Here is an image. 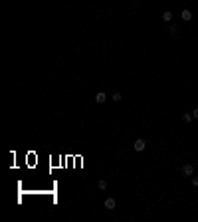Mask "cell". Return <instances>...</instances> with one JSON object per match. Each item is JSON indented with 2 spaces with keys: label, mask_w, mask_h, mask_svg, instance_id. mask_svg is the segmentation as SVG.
Instances as JSON below:
<instances>
[{
  "label": "cell",
  "mask_w": 198,
  "mask_h": 222,
  "mask_svg": "<svg viewBox=\"0 0 198 222\" xmlns=\"http://www.w3.org/2000/svg\"><path fill=\"white\" fill-rule=\"evenodd\" d=\"M192 119H194L192 117V113H184V115H182V121H184V123H190Z\"/></svg>",
  "instance_id": "6"
},
{
  "label": "cell",
  "mask_w": 198,
  "mask_h": 222,
  "mask_svg": "<svg viewBox=\"0 0 198 222\" xmlns=\"http://www.w3.org/2000/svg\"><path fill=\"white\" fill-rule=\"evenodd\" d=\"M180 18L184 20V22H188V20H192V12L190 10H182V12H180Z\"/></svg>",
  "instance_id": "5"
},
{
  "label": "cell",
  "mask_w": 198,
  "mask_h": 222,
  "mask_svg": "<svg viewBox=\"0 0 198 222\" xmlns=\"http://www.w3.org/2000/svg\"><path fill=\"white\" fill-rule=\"evenodd\" d=\"M192 117H194V119H198V107H196L194 111H192Z\"/></svg>",
  "instance_id": "12"
},
{
  "label": "cell",
  "mask_w": 198,
  "mask_h": 222,
  "mask_svg": "<svg viewBox=\"0 0 198 222\" xmlns=\"http://www.w3.org/2000/svg\"><path fill=\"white\" fill-rule=\"evenodd\" d=\"M176 24H171V28H168V32H171V36H174V34H176Z\"/></svg>",
  "instance_id": "8"
},
{
  "label": "cell",
  "mask_w": 198,
  "mask_h": 222,
  "mask_svg": "<svg viewBox=\"0 0 198 222\" xmlns=\"http://www.w3.org/2000/svg\"><path fill=\"white\" fill-rule=\"evenodd\" d=\"M180 173H182V175H184V176H192V175H194V167H192L190 163H186L184 167L180 169Z\"/></svg>",
  "instance_id": "1"
},
{
  "label": "cell",
  "mask_w": 198,
  "mask_h": 222,
  "mask_svg": "<svg viewBox=\"0 0 198 222\" xmlns=\"http://www.w3.org/2000/svg\"><path fill=\"white\" fill-rule=\"evenodd\" d=\"M145 147H147L145 139H137V141L133 143V149H135V151H145Z\"/></svg>",
  "instance_id": "2"
},
{
  "label": "cell",
  "mask_w": 198,
  "mask_h": 222,
  "mask_svg": "<svg viewBox=\"0 0 198 222\" xmlns=\"http://www.w3.org/2000/svg\"><path fill=\"white\" fill-rule=\"evenodd\" d=\"M121 97H123L121 93H113V99H115V101H121Z\"/></svg>",
  "instance_id": "9"
},
{
  "label": "cell",
  "mask_w": 198,
  "mask_h": 222,
  "mask_svg": "<svg viewBox=\"0 0 198 222\" xmlns=\"http://www.w3.org/2000/svg\"><path fill=\"white\" fill-rule=\"evenodd\" d=\"M105 208H107V210H113V208H115V198H111V196H109V198H105Z\"/></svg>",
  "instance_id": "4"
},
{
  "label": "cell",
  "mask_w": 198,
  "mask_h": 222,
  "mask_svg": "<svg viewBox=\"0 0 198 222\" xmlns=\"http://www.w3.org/2000/svg\"><path fill=\"white\" fill-rule=\"evenodd\" d=\"M105 99H107V93L105 91L95 93V101H97V103H105Z\"/></svg>",
  "instance_id": "3"
},
{
  "label": "cell",
  "mask_w": 198,
  "mask_h": 222,
  "mask_svg": "<svg viewBox=\"0 0 198 222\" xmlns=\"http://www.w3.org/2000/svg\"><path fill=\"white\" fill-rule=\"evenodd\" d=\"M163 20H165V22H171V20H172V12H168V10H166V12L163 14Z\"/></svg>",
  "instance_id": "7"
},
{
  "label": "cell",
  "mask_w": 198,
  "mask_h": 222,
  "mask_svg": "<svg viewBox=\"0 0 198 222\" xmlns=\"http://www.w3.org/2000/svg\"><path fill=\"white\" fill-rule=\"evenodd\" d=\"M192 184H194V186H198V176H192Z\"/></svg>",
  "instance_id": "11"
},
{
  "label": "cell",
  "mask_w": 198,
  "mask_h": 222,
  "mask_svg": "<svg viewBox=\"0 0 198 222\" xmlns=\"http://www.w3.org/2000/svg\"><path fill=\"white\" fill-rule=\"evenodd\" d=\"M99 189H107V181H99Z\"/></svg>",
  "instance_id": "10"
}]
</instances>
